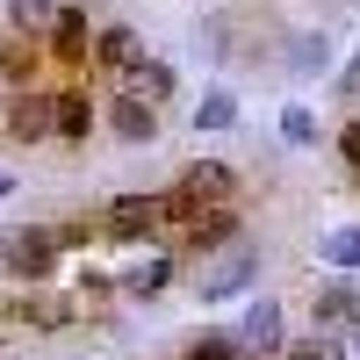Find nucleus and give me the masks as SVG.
Segmentation results:
<instances>
[{
  "label": "nucleus",
  "instance_id": "1",
  "mask_svg": "<svg viewBox=\"0 0 360 360\" xmlns=\"http://www.w3.org/2000/svg\"><path fill=\"white\" fill-rule=\"evenodd\" d=\"M0 266H8L15 281H44L51 266H58V231L51 224H22L0 238Z\"/></svg>",
  "mask_w": 360,
  "mask_h": 360
},
{
  "label": "nucleus",
  "instance_id": "2",
  "mask_svg": "<svg viewBox=\"0 0 360 360\" xmlns=\"http://www.w3.org/2000/svg\"><path fill=\"white\" fill-rule=\"evenodd\" d=\"M152 231H166L159 195H115V202L101 209V238H108V245H144Z\"/></svg>",
  "mask_w": 360,
  "mask_h": 360
},
{
  "label": "nucleus",
  "instance_id": "3",
  "mask_svg": "<svg viewBox=\"0 0 360 360\" xmlns=\"http://www.w3.org/2000/svg\"><path fill=\"white\" fill-rule=\"evenodd\" d=\"M94 123H101V108H94V94H86V79H72V86H58V94H51V137L86 144Z\"/></svg>",
  "mask_w": 360,
  "mask_h": 360
},
{
  "label": "nucleus",
  "instance_id": "4",
  "mask_svg": "<svg viewBox=\"0 0 360 360\" xmlns=\"http://www.w3.org/2000/svg\"><path fill=\"white\" fill-rule=\"evenodd\" d=\"M0 130H8V144H44L51 137V94H44V86H15Z\"/></svg>",
  "mask_w": 360,
  "mask_h": 360
},
{
  "label": "nucleus",
  "instance_id": "5",
  "mask_svg": "<svg viewBox=\"0 0 360 360\" xmlns=\"http://www.w3.org/2000/svg\"><path fill=\"white\" fill-rule=\"evenodd\" d=\"M0 317L29 324V332H65V324L79 317V295H8V303H0Z\"/></svg>",
  "mask_w": 360,
  "mask_h": 360
},
{
  "label": "nucleus",
  "instance_id": "6",
  "mask_svg": "<svg viewBox=\"0 0 360 360\" xmlns=\"http://www.w3.org/2000/svg\"><path fill=\"white\" fill-rule=\"evenodd\" d=\"M44 51H51V65H94V29H86V8H58Z\"/></svg>",
  "mask_w": 360,
  "mask_h": 360
},
{
  "label": "nucleus",
  "instance_id": "7",
  "mask_svg": "<svg viewBox=\"0 0 360 360\" xmlns=\"http://www.w3.org/2000/svg\"><path fill=\"white\" fill-rule=\"evenodd\" d=\"M259 281V252H231V259H217L202 274V303H231L238 288H252Z\"/></svg>",
  "mask_w": 360,
  "mask_h": 360
},
{
  "label": "nucleus",
  "instance_id": "8",
  "mask_svg": "<svg viewBox=\"0 0 360 360\" xmlns=\"http://www.w3.org/2000/svg\"><path fill=\"white\" fill-rule=\"evenodd\" d=\"M137 58H144V44H137V29H130V22H108V29H94V65H101V72H115V79H123V72L137 65Z\"/></svg>",
  "mask_w": 360,
  "mask_h": 360
},
{
  "label": "nucleus",
  "instance_id": "9",
  "mask_svg": "<svg viewBox=\"0 0 360 360\" xmlns=\"http://www.w3.org/2000/svg\"><path fill=\"white\" fill-rule=\"evenodd\" d=\"M238 346H245V353H281V346H288V339H281V303H274V295H259V303L245 310Z\"/></svg>",
  "mask_w": 360,
  "mask_h": 360
},
{
  "label": "nucleus",
  "instance_id": "10",
  "mask_svg": "<svg viewBox=\"0 0 360 360\" xmlns=\"http://www.w3.org/2000/svg\"><path fill=\"white\" fill-rule=\"evenodd\" d=\"M231 238H238V209H231V202H209L202 217H195V231L180 238V245H188V252H224Z\"/></svg>",
  "mask_w": 360,
  "mask_h": 360
},
{
  "label": "nucleus",
  "instance_id": "11",
  "mask_svg": "<svg viewBox=\"0 0 360 360\" xmlns=\"http://www.w3.org/2000/svg\"><path fill=\"white\" fill-rule=\"evenodd\" d=\"M108 130L123 137V144H152V137H159V108H152V101H137V94H115Z\"/></svg>",
  "mask_w": 360,
  "mask_h": 360
},
{
  "label": "nucleus",
  "instance_id": "12",
  "mask_svg": "<svg viewBox=\"0 0 360 360\" xmlns=\"http://www.w3.org/2000/svg\"><path fill=\"white\" fill-rule=\"evenodd\" d=\"M173 65H166V58H137V65L123 72V94H137V101H152V108H166L173 101Z\"/></svg>",
  "mask_w": 360,
  "mask_h": 360
},
{
  "label": "nucleus",
  "instance_id": "13",
  "mask_svg": "<svg viewBox=\"0 0 360 360\" xmlns=\"http://www.w3.org/2000/svg\"><path fill=\"white\" fill-rule=\"evenodd\" d=\"M37 65H44L37 37H22V29H8V37H0V79H8V86H37Z\"/></svg>",
  "mask_w": 360,
  "mask_h": 360
},
{
  "label": "nucleus",
  "instance_id": "14",
  "mask_svg": "<svg viewBox=\"0 0 360 360\" xmlns=\"http://www.w3.org/2000/svg\"><path fill=\"white\" fill-rule=\"evenodd\" d=\"M180 188L202 195V202H231V195H238V166H224V159H195L188 173H180Z\"/></svg>",
  "mask_w": 360,
  "mask_h": 360
},
{
  "label": "nucleus",
  "instance_id": "15",
  "mask_svg": "<svg viewBox=\"0 0 360 360\" xmlns=\"http://www.w3.org/2000/svg\"><path fill=\"white\" fill-rule=\"evenodd\" d=\"M166 281H173V252H152V259H137L130 274H123V295L152 303V295H166Z\"/></svg>",
  "mask_w": 360,
  "mask_h": 360
},
{
  "label": "nucleus",
  "instance_id": "16",
  "mask_svg": "<svg viewBox=\"0 0 360 360\" xmlns=\"http://www.w3.org/2000/svg\"><path fill=\"white\" fill-rule=\"evenodd\" d=\"M317 324H360V288L353 281H324L317 288Z\"/></svg>",
  "mask_w": 360,
  "mask_h": 360
},
{
  "label": "nucleus",
  "instance_id": "17",
  "mask_svg": "<svg viewBox=\"0 0 360 360\" xmlns=\"http://www.w3.org/2000/svg\"><path fill=\"white\" fill-rule=\"evenodd\" d=\"M51 22H58V0H8V29H22V37H51Z\"/></svg>",
  "mask_w": 360,
  "mask_h": 360
},
{
  "label": "nucleus",
  "instance_id": "18",
  "mask_svg": "<svg viewBox=\"0 0 360 360\" xmlns=\"http://www.w3.org/2000/svg\"><path fill=\"white\" fill-rule=\"evenodd\" d=\"M231 123H238V94L231 86H209L195 101V130H231Z\"/></svg>",
  "mask_w": 360,
  "mask_h": 360
},
{
  "label": "nucleus",
  "instance_id": "19",
  "mask_svg": "<svg viewBox=\"0 0 360 360\" xmlns=\"http://www.w3.org/2000/svg\"><path fill=\"white\" fill-rule=\"evenodd\" d=\"M202 209H209V202H202V195H188V188H180V180H173V188L159 195V217H166V224H173L180 238L195 231V217H202Z\"/></svg>",
  "mask_w": 360,
  "mask_h": 360
},
{
  "label": "nucleus",
  "instance_id": "20",
  "mask_svg": "<svg viewBox=\"0 0 360 360\" xmlns=\"http://www.w3.org/2000/svg\"><path fill=\"white\" fill-rule=\"evenodd\" d=\"M317 252L353 274V266H360V224H346V231H332V238H317Z\"/></svg>",
  "mask_w": 360,
  "mask_h": 360
},
{
  "label": "nucleus",
  "instance_id": "21",
  "mask_svg": "<svg viewBox=\"0 0 360 360\" xmlns=\"http://www.w3.org/2000/svg\"><path fill=\"white\" fill-rule=\"evenodd\" d=\"M245 346H238V332H202V339H188V353L180 360H238Z\"/></svg>",
  "mask_w": 360,
  "mask_h": 360
},
{
  "label": "nucleus",
  "instance_id": "22",
  "mask_svg": "<svg viewBox=\"0 0 360 360\" xmlns=\"http://www.w3.org/2000/svg\"><path fill=\"white\" fill-rule=\"evenodd\" d=\"M101 238V217H72V224H58V252H86Z\"/></svg>",
  "mask_w": 360,
  "mask_h": 360
},
{
  "label": "nucleus",
  "instance_id": "23",
  "mask_svg": "<svg viewBox=\"0 0 360 360\" xmlns=\"http://www.w3.org/2000/svg\"><path fill=\"white\" fill-rule=\"evenodd\" d=\"M281 360H346L324 332H310V339H295V346H281Z\"/></svg>",
  "mask_w": 360,
  "mask_h": 360
},
{
  "label": "nucleus",
  "instance_id": "24",
  "mask_svg": "<svg viewBox=\"0 0 360 360\" xmlns=\"http://www.w3.org/2000/svg\"><path fill=\"white\" fill-rule=\"evenodd\" d=\"M281 137L288 144H317V115L310 108H281Z\"/></svg>",
  "mask_w": 360,
  "mask_h": 360
},
{
  "label": "nucleus",
  "instance_id": "25",
  "mask_svg": "<svg viewBox=\"0 0 360 360\" xmlns=\"http://www.w3.org/2000/svg\"><path fill=\"white\" fill-rule=\"evenodd\" d=\"M324 58H332V44H324V37H303V44H295V65H288V72H324Z\"/></svg>",
  "mask_w": 360,
  "mask_h": 360
},
{
  "label": "nucleus",
  "instance_id": "26",
  "mask_svg": "<svg viewBox=\"0 0 360 360\" xmlns=\"http://www.w3.org/2000/svg\"><path fill=\"white\" fill-rule=\"evenodd\" d=\"M339 159H346V173H360V108L339 123Z\"/></svg>",
  "mask_w": 360,
  "mask_h": 360
},
{
  "label": "nucleus",
  "instance_id": "27",
  "mask_svg": "<svg viewBox=\"0 0 360 360\" xmlns=\"http://www.w3.org/2000/svg\"><path fill=\"white\" fill-rule=\"evenodd\" d=\"M339 101H346V108H360V51L346 58V72H339Z\"/></svg>",
  "mask_w": 360,
  "mask_h": 360
},
{
  "label": "nucleus",
  "instance_id": "28",
  "mask_svg": "<svg viewBox=\"0 0 360 360\" xmlns=\"http://www.w3.org/2000/svg\"><path fill=\"white\" fill-rule=\"evenodd\" d=\"M8 195H15V180H8V173H0V202H8Z\"/></svg>",
  "mask_w": 360,
  "mask_h": 360
},
{
  "label": "nucleus",
  "instance_id": "29",
  "mask_svg": "<svg viewBox=\"0 0 360 360\" xmlns=\"http://www.w3.org/2000/svg\"><path fill=\"white\" fill-rule=\"evenodd\" d=\"M339 8H360V0H339Z\"/></svg>",
  "mask_w": 360,
  "mask_h": 360
}]
</instances>
